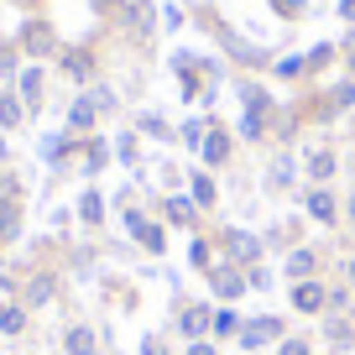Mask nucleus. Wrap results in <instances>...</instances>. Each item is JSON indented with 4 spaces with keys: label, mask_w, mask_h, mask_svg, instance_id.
<instances>
[{
    "label": "nucleus",
    "mask_w": 355,
    "mask_h": 355,
    "mask_svg": "<svg viewBox=\"0 0 355 355\" xmlns=\"http://www.w3.org/2000/svg\"><path fill=\"white\" fill-rule=\"evenodd\" d=\"M125 225H131V235H136V241H141L146 245V251H162V230H157V225L152 220H141V214H125Z\"/></svg>",
    "instance_id": "1"
},
{
    "label": "nucleus",
    "mask_w": 355,
    "mask_h": 355,
    "mask_svg": "<svg viewBox=\"0 0 355 355\" xmlns=\"http://www.w3.org/2000/svg\"><path fill=\"white\" fill-rule=\"evenodd\" d=\"M277 334H282V324H277V319H251V324H245V329H241V340H245V345H251V350H256V345L277 340Z\"/></svg>",
    "instance_id": "2"
},
{
    "label": "nucleus",
    "mask_w": 355,
    "mask_h": 355,
    "mask_svg": "<svg viewBox=\"0 0 355 355\" xmlns=\"http://www.w3.org/2000/svg\"><path fill=\"white\" fill-rule=\"evenodd\" d=\"M241 288H245V277H235L230 266H214V293L220 298H241Z\"/></svg>",
    "instance_id": "3"
},
{
    "label": "nucleus",
    "mask_w": 355,
    "mask_h": 355,
    "mask_svg": "<svg viewBox=\"0 0 355 355\" xmlns=\"http://www.w3.org/2000/svg\"><path fill=\"white\" fill-rule=\"evenodd\" d=\"M293 303H298L303 313H313V309H319V303H324V288H319V282H298V293H293Z\"/></svg>",
    "instance_id": "4"
},
{
    "label": "nucleus",
    "mask_w": 355,
    "mask_h": 355,
    "mask_svg": "<svg viewBox=\"0 0 355 355\" xmlns=\"http://www.w3.org/2000/svg\"><path fill=\"white\" fill-rule=\"evenodd\" d=\"M225 235H230V241H225V245H230V256H241V261H251V256L261 251V245H256L245 230H225Z\"/></svg>",
    "instance_id": "5"
},
{
    "label": "nucleus",
    "mask_w": 355,
    "mask_h": 355,
    "mask_svg": "<svg viewBox=\"0 0 355 355\" xmlns=\"http://www.w3.org/2000/svg\"><path fill=\"white\" fill-rule=\"evenodd\" d=\"M225 152H230V136H225V131H214L209 141H204V162H225Z\"/></svg>",
    "instance_id": "6"
},
{
    "label": "nucleus",
    "mask_w": 355,
    "mask_h": 355,
    "mask_svg": "<svg viewBox=\"0 0 355 355\" xmlns=\"http://www.w3.org/2000/svg\"><path fill=\"white\" fill-rule=\"evenodd\" d=\"M309 214L329 225V220H334V204H329V193H309Z\"/></svg>",
    "instance_id": "7"
},
{
    "label": "nucleus",
    "mask_w": 355,
    "mask_h": 355,
    "mask_svg": "<svg viewBox=\"0 0 355 355\" xmlns=\"http://www.w3.org/2000/svg\"><path fill=\"white\" fill-rule=\"evenodd\" d=\"M16 225H21V214H16V204H0V241H11Z\"/></svg>",
    "instance_id": "8"
},
{
    "label": "nucleus",
    "mask_w": 355,
    "mask_h": 355,
    "mask_svg": "<svg viewBox=\"0 0 355 355\" xmlns=\"http://www.w3.org/2000/svg\"><path fill=\"white\" fill-rule=\"evenodd\" d=\"M78 214H84V225H100V220H105V204H100V193H89V199L78 204Z\"/></svg>",
    "instance_id": "9"
},
{
    "label": "nucleus",
    "mask_w": 355,
    "mask_h": 355,
    "mask_svg": "<svg viewBox=\"0 0 355 355\" xmlns=\"http://www.w3.org/2000/svg\"><path fill=\"white\" fill-rule=\"evenodd\" d=\"M68 350H73V355H94V334H89V329H73V334H68Z\"/></svg>",
    "instance_id": "10"
},
{
    "label": "nucleus",
    "mask_w": 355,
    "mask_h": 355,
    "mask_svg": "<svg viewBox=\"0 0 355 355\" xmlns=\"http://www.w3.org/2000/svg\"><path fill=\"white\" fill-rule=\"evenodd\" d=\"M303 272H313V251H293L288 256V277H303Z\"/></svg>",
    "instance_id": "11"
},
{
    "label": "nucleus",
    "mask_w": 355,
    "mask_h": 355,
    "mask_svg": "<svg viewBox=\"0 0 355 355\" xmlns=\"http://www.w3.org/2000/svg\"><path fill=\"white\" fill-rule=\"evenodd\" d=\"M309 173H313V178H329V173H334V157H329V152H313V157H309Z\"/></svg>",
    "instance_id": "12"
},
{
    "label": "nucleus",
    "mask_w": 355,
    "mask_h": 355,
    "mask_svg": "<svg viewBox=\"0 0 355 355\" xmlns=\"http://www.w3.org/2000/svg\"><path fill=\"white\" fill-rule=\"evenodd\" d=\"M0 329H6V334L21 329V309H11V303H6V309H0Z\"/></svg>",
    "instance_id": "13"
},
{
    "label": "nucleus",
    "mask_w": 355,
    "mask_h": 355,
    "mask_svg": "<svg viewBox=\"0 0 355 355\" xmlns=\"http://www.w3.org/2000/svg\"><path fill=\"white\" fill-rule=\"evenodd\" d=\"M209 199H214L209 178H204V173H193V204H209Z\"/></svg>",
    "instance_id": "14"
},
{
    "label": "nucleus",
    "mask_w": 355,
    "mask_h": 355,
    "mask_svg": "<svg viewBox=\"0 0 355 355\" xmlns=\"http://www.w3.org/2000/svg\"><path fill=\"white\" fill-rule=\"evenodd\" d=\"M16 121H21V105H16V100H0V125H16Z\"/></svg>",
    "instance_id": "15"
},
{
    "label": "nucleus",
    "mask_w": 355,
    "mask_h": 355,
    "mask_svg": "<svg viewBox=\"0 0 355 355\" xmlns=\"http://www.w3.org/2000/svg\"><path fill=\"white\" fill-rule=\"evenodd\" d=\"M167 214H173V220H183V225H189V220H193V204H189V199H173V204H167Z\"/></svg>",
    "instance_id": "16"
},
{
    "label": "nucleus",
    "mask_w": 355,
    "mask_h": 355,
    "mask_svg": "<svg viewBox=\"0 0 355 355\" xmlns=\"http://www.w3.org/2000/svg\"><path fill=\"white\" fill-rule=\"evenodd\" d=\"M235 319H241V313H230V309H225L220 319H214V334H235V329H241V324H235Z\"/></svg>",
    "instance_id": "17"
},
{
    "label": "nucleus",
    "mask_w": 355,
    "mask_h": 355,
    "mask_svg": "<svg viewBox=\"0 0 355 355\" xmlns=\"http://www.w3.org/2000/svg\"><path fill=\"white\" fill-rule=\"evenodd\" d=\"M26 47H32V53H47L53 42H47V32H42V26H32V32H26Z\"/></svg>",
    "instance_id": "18"
},
{
    "label": "nucleus",
    "mask_w": 355,
    "mask_h": 355,
    "mask_svg": "<svg viewBox=\"0 0 355 355\" xmlns=\"http://www.w3.org/2000/svg\"><path fill=\"white\" fill-rule=\"evenodd\" d=\"M204 329V309H189L183 313V334H199Z\"/></svg>",
    "instance_id": "19"
},
{
    "label": "nucleus",
    "mask_w": 355,
    "mask_h": 355,
    "mask_svg": "<svg viewBox=\"0 0 355 355\" xmlns=\"http://www.w3.org/2000/svg\"><path fill=\"white\" fill-rule=\"evenodd\" d=\"M199 136H204V125H199V121L183 125V141H189V146H199Z\"/></svg>",
    "instance_id": "20"
},
{
    "label": "nucleus",
    "mask_w": 355,
    "mask_h": 355,
    "mask_svg": "<svg viewBox=\"0 0 355 355\" xmlns=\"http://www.w3.org/2000/svg\"><path fill=\"white\" fill-rule=\"evenodd\" d=\"M272 6H277L282 16H298V6H303V0H272Z\"/></svg>",
    "instance_id": "21"
},
{
    "label": "nucleus",
    "mask_w": 355,
    "mask_h": 355,
    "mask_svg": "<svg viewBox=\"0 0 355 355\" xmlns=\"http://www.w3.org/2000/svg\"><path fill=\"white\" fill-rule=\"evenodd\" d=\"M282 355H309V345H303V340H288V345H282Z\"/></svg>",
    "instance_id": "22"
},
{
    "label": "nucleus",
    "mask_w": 355,
    "mask_h": 355,
    "mask_svg": "<svg viewBox=\"0 0 355 355\" xmlns=\"http://www.w3.org/2000/svg\"><path fill=\"white\" fill-rule=\"evenodd\" d=\"M340 11H345V21H355V0H340Z\"/></svg>",
    "instance_id": "23"
},
{
    "label": "nucleus",
    "mask_w": 355,
    "mask_h": 355,
    "mask_svg": "<svg viewBox=\"0 0 355 355\" xmlns=\"http://www.w3.org/2000/svg\"><path fill=\"white\" fill-rule=\"evenodd\" d=\"M189 355H214V350H209V345H189Z\"/></svg>",
    "instance_id": "24"
},
{
    "label": "nucleus",
    "mask_w": 355,
    "mask_h": 355,
    "mask_svg": "<svg viewBox=\"0 0 355 355\" xmlns=\"http://www.w3.org/2000/svg\"><path fill=\"white\" fill-rule=\"evenodd\" d=\"M345 277H350V282H355V256H350V266H345Z\"/></svg>",
    "instance_id": "25"
}]
</instances>
